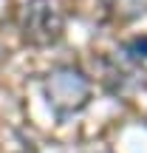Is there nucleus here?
Instances as JSON below:
<instances>
[{"mask_svg": "<svg viewBox=\"0 0 147 153\" xmlns=\"http://www.w3.org/2000/svg\"><path fill=\"white\" fill-rule=\"evenodd\" d=\"M14 23L23 43L48 48L65 34V9L60 0H14Z\"/></svg>", "mask_w": 147, "mask_h": 153, "instance_id": "nucleus-1", "label": "nucleus"}, {"mask_svg": "<svg viewBox=\"0 0 147 153\" xmlns=\"http://www.w3.org/2000/svg\"><path fill=\"white\" fill-rule=\"evenodd\" d=\"M91 91H93L91 79L74 65H57L43 79V94L57 116L79 114L91 102Z\"/></svg>", "mask_w": 147, "mask_h": 153, "instance_id": "nucleus-2", "label": "nucleus"}, {"mask_svg": "<svg viewBox=\"0 0 147 153\" xmlns=\"http://www.w3.org/2000/svg\"><path fill=\"white\" fill-rule=\"evenodd\" d=\"M102 3V11L108 20L113 23H130L136 17L144 14V6L147 0H99Z\"/></svg>", "mask_w": 147, "mask_h": 153, "instance_id": "nucleus-3", "label": "nucleus"}]
</instances>
